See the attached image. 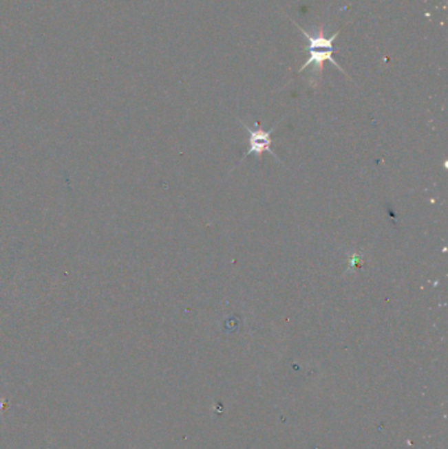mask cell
I'll use <instances>...</instances> for the list:
<instances>
[{
    "mask_svg": "<svg viewBox=\"0 0 448 449\" xmlns=\"http://www.w3.org/2000/svg\"><path fill=\"white\" fill-rule=\"evenodd\" d=\"M246 129H247V133L250 135V146L247 149V153L246 155H251V154H255L258 157H262L264 151H270L271 149V144H273V140H271V134L274 133V131H264L262 128H260L259 122H257V129L253 131L250 129L247 125L244 124Z\"/></svg>",
    "mask_w": 448,
    "mask_h": 449,
    "instance_id": "cell-1",
    "label": "cell"
},
{
    "mask_svg": "<svg viewBox=\"0 0 448 449\" xmlns=\"http://www.w3.org/2000/svg\"><path fill=\"white\" fill-rule=\"evenodd\" d=\"M334 52L335 50H330V49H310V50H308L309 58L306 59V62L300 67L299 72L301 73L308 66L313 65L316 67V73L321 74L322 73V69H323V63L328 61V62L332 63L338 70H341L342 73H345V70L339 66V63L335 59L332 58V53Z\"/></svg>",
    "mask_w": 448,
    "mask_h": 449,
    "instance_id": "cell-2",
    "label": "cell"
}]
</instances>
